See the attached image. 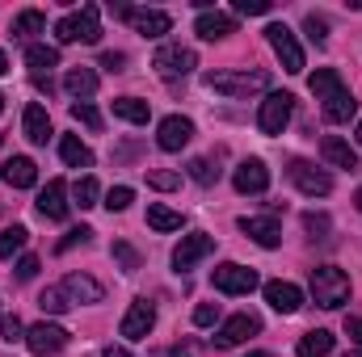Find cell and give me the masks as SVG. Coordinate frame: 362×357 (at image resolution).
I'll use <instances>...</instances> for the list:
<instances>
[{
	"instance_id": "obj_1",
	"label": "cell",
	"mask_w": 362,
	"mask_h": 357,
	"mask_svg": "<svg viewBox=\"0 0 362 357\" xmlns=\"http://www.w3.org/2000/svg\"><path fill=\"white\" fill-rule=\"evenodd\" d=\"M312 298L325 311H337L341 303H350V273L337 265H316L312 269Z\"/></svg>"
},
{
	"instance_id": "obj_2",
	"label": "cell",
	"mask_w": 362,
	"mask_h": 357,
	"mask_svg": "<svg viewBox=\"0 0 362 357\" xmlns=\"http://www.w3.org/2000/svg\"><path fill=\"white\" fill-rule=\"evenodd\" d=\"M206 89L223 92V97H253V92L270 89V72L262 68H240V72H206Z\"/></svg>"
},
{
	"instance_id": "obj_3",
	"label": "cell",
	"mask_w": 362,
	"mask_h": 357,
	"mask_svg": "<svg viewBox=\"0 0 362 357\" xmlns=\"http://www.w3.org/2000/svg\"><path fill=\"white\" fill-rule=\"evenodd\" d=\"M55 38H59V42H97V38H101L97 4H85L81 13L59 17V21H55Z\"/></svg>"
},
{
	"instance_id": "obj_4",
	"label": "cell",
	"mask_w": 362,
	"mask_h": 357,
	"mask_svg": "<svg viewBox=\"0 0 362 357\" xmlns=\"http://www.w3.org/2000/svg\"><path fill=\"white\" fill-rule=\"evenodd\" d=\"M152 68H156L160 80H177V76H189V72L198 68V55H194L189 47H181V42H165V47L152 55Z\"/></svg>"
},
{
	"instance_id": "obj_5",
	"label": "cell",
	"mask_w": 362,
	"mask_h": 357,
	"mask_svg": "<svg viewBox=\"0 0 362 357\" xmlns=\"http://www.w3.org/2000/svg\"><path fill=\"white\" fill-rule=\"evenodd\" d=\"M266 38H270L274 55L282 59V72H291V76H299V72H303V47H299V38H295V30H291V25H282V21H274L270 30H266Z\"/></svg>"
},
{
	"instance_id": "obj_6",
	"label": "cell",
	"mask_w": 362,
	"mask_h": 357,
	"mask_svg": "<svg viewBox=\"0 0 362 357\" xmlns=\"http://www.w3.org/2000/svg\"><path fill=\"white\" fill-rule=\"evenodd\" d=\"M68 341H72V332L68 328H59V324H34V328H25V349L34 357H55L68 349Z\"/></svg>"
},
{
	"instance_id": "obj_7",
	"label": "cell",
	"mask_w": 362,
	"mask_h": 357,
	"mask_svg": "<svg viewBox=\"0 0 362 357\" xmlns=\"http://www.w3.org/2000/svg\"><path fill=\"white\" fill-rule=\"evenodd\" d=\"M211 282H215L219 294H253V290H257V269H245V265H236V261H223V265H215Z\"/></svg>"
},
{
	"instance_id": "obj_8",
	"label": "cell",
	"mask_w": 362,
	"mask_h": 357,
	"mask_svg": "<svg viewBox=\"0 0 362 357\" xmlns=\"http://www.w3.org/2000/svg\"><path fill=\"white\" fill-rule=\"evenodd\" d=\"M291 109H295V97L291 92H266V101L257 109V126L266 135H282L286 122H291Z\"/></svg>"
},
{
	"instance_id": "obj_9",
	"label": "cell",
	"mask_w": 362,
	"mask_h": 357,
	"mask_svg": "<svg viewBox=\"0 0 362 357\" xmlns=\"http://www.w3.org/2000/svg\"><path fill=\"white\" fill-rule=\"evenodd\" d=\"M286 177L295 181V189H299V193H308V198H325V193H333V177H329L325 169L308 164V160H291Z\"/></svg>"
},
{
	"instance_id": "obj_10",
	"label": "cell",
	"mask_w": 362,
	"mask_h": 357,
	"mask_svg": "<svg viewBox=\"0 0 362 357\" xmlns=\"http://www.w3.org/2000/svg\"><path fill=\"white\" fill-rule=\"evenodd\" d=\"M215 253V236H206V231H194V236H185L177 248H173V269L185 273V269H194L202 257H211Z\"/></svg>"
},
{
	"instance_id": "obj_11",
	"label": "cell",
	"mask_w": 362,
	"mask_h": 357,
	"mask_svg": "<svg viewBox=\"0 0 362 357\" xmlns=\"http://www.w3.org/2000/svg\"><path fill=\"white\" fill-rule=\"evenodd\" d=\"M257 332H262V320L249 315V311H240V315L223 320V328L215 332V345H219V349H232V345H245V341L257 337Z\"/></svg>"
},
{
	"instance_id": "obj_12",
	"label": "cell",
	"mask_w": 362,
	"mask_h": 357,
	"mask_svg": "<svg viewBox=\"0 0 362 357\" xmlns=\"http://www.w3.org/2000/svg\"><path fill=\"white\" fill-rule=\"evenodd\" d=\"M240 231H245L253 244H262V248H278V244H282V223H278L274 214H245V219H240Z\"/></svg>"
},
{
	"instance_id": "obj_13",
	"label": "cell",
	"mask_w": 362,
	"mask_h": 357,
	"mask_svg": "<svg viewBox=\"0 0 362 357\" xmlns=\"http://www.w3.org/2000/svg\"><path fill=\"white\" fill-rule=\"evenodd\" d=\"M232 185H236V193H266L270 189V169H266V160H240L236 164V173H232Z\"/></svg>"
},
{
	"instance_id": "obj_14",
	"label": "cell",
	"mask_w": 362,
	"mask_h": 357,
	"mask_svg": "<svg viewBox=\"0 0 362 357\" xmlns=\"http://www.w3.org/2000/svg\"><path fill=\"white\" fill-rule=\"evenodd\" d=\"M152 324H156V307H152L148 298H135V303L127 307V315H122V337H127V341H144V337L152 332Z\"/></svg>"
},
{
	"instance_id": "obj_15",
	"label": "cell",
	"mask_w": 362,
	"mask_h": 357,
	"mask_svg": "<svg viewBox=\"0 0 362 357\" xmlns=\"http://www.w3.org/2000/svg\"><path fill=\"white\" fill-rule=\"evenodd\" d=\"M189 139H194V122L181 118V114H169V118L156 126V143H160V152H181Z\"/></svg>"
},
{
	"instance_id": "obj_16",
	"label": "cell",
	"mask_w": 362,
	"mask_h": 357,
	"mask_svg": "<svg viewBox=\"0 0 362 357\" xmlns=\"http://www.w3.org/2000/svg\"><path fill=\"white\" fill-rule=\"evenodd\" d=\"M127 21H131L144 38H160V34H169V30H173V17H169L165 8H131V13H127Z\"/></svg>"
},
{
	"instance_id": "obj_17",
	"label": "cell",
	"mask_w": 362,
	"mask_h": 357,
	"mask_svg": "<svg viewBox=\"0 0 362 357\" xmlns=\"http://www.w3.org/2000/svg\"><path fill=\"white\" fill-rule=\"evenodd\" d=\"M59 290L68 294V303H101L105 298V286L97 277H89V273H68Z\"/></svg>"
},
{
	"instance_id": "obj_18",
	"label": "cell",
	"mask_w": 362,
	"mask_h": 357,
	"mask_svg": "<svg viewBox=\"0 0 362 357\" xmlns=\"http://www.w3.org/2000/svg\"><path fill=\"white\" fill-rule=\"evenodd\" d=\"M266 303L278 315H295L303 307V290L295 282H266Z\"/></svg>"
},
{
	"instance_id": "obj_19",
	"label": "cell",
	"mask_w": 362,
	"mask_h": 357,
	"mask_svg": "<svg viewBox=\"0 0 362 357\" xmlns=\"http://www.w3.org/2000/svg\"><path fill=\"white\" fill-rule=\"evenodd\" d=\"M38 214L51 219V223L68 219V185L64 181H47V189L38 193Z\"/></svg>"
},
{
	"instance_id": "obj_20",
	"label": "cell",
	"mask_w": 362,
	"mask_h": 357,
	"mask_svg": "<svg viewBox=\"0 0 362 357\" xmlns=\"http://www.w3.org/2000/svg\"><path fill=\"white\" fill-rule=\"evenodd\" d=\"M194 34L206 38V42H219V38L236 34V17H232V13H202V17L194 21Z\"/></svg>"
},
{
	"instance_id": "obj_21",
	"label": "cell",
	"mask_w": 362,
	"mask_h": 357,
	"mask_svg": "<svg viewBox=\"0 0 362 357\" xmlns=\"http://www.w3.org/2000/svg\"><path fill=\"white\" fill-rule=\"evenodd\" d=\"M0 181H4V185H13V189H30V185L38 181V169H34V160H30V156H13V160H4Z\"/></svg>"
},
{
	"instance_id": "obj_22",
	"label": "cell",
	"mask_w": 362,
	"mask_h": 357,
	"mask_svg": "<svg viewBox=\"0 0 362 357\" xmlns=\"http://www.w3.org/2000/svg\"><path fill=\"white\" fill-rule=\"evenodd\" d=\"M21 126H25V139H30V143H47V139H51V118H47V109H42L38 101L25 105Z\"/></svg>"
},
{
	"instance_id": "obj_23",
	"label": "cell",
	"mask_w": 362,
	"mask_h": 357,
	"mask_svg": "<svg viewBox=\"0 0 362 357\" xmlns=\"http://www.w3.org/2000/svg\"><path fill=\"white\" fill-rule=\"evenodd\" d=\"M320 156H325L333 169H358V152H354L346 139H337V135H329V139L320 143Z\"/></svg>"
},
{
	"instance_id": "obj_24",
	"label": "cell",
	"mask_w": 362,
	"mask_h": 357,
	"mask_svg": "<svg viewBox=\"0 0 362 357\" xmlns=\"http://www.w3.org/2000/svg\"><path fill=\"white\" fill-rule=\"evenodd\" d=\"M97 72L93 68H68V76H64V89H68V97H76V101H89L93 92H97Z\"/></svg>"
},
{
	"instance_id": "obj_25",
	"label": "cell",
	"mask_w": 362,
	"mask_h": 357,
	"mask_svg": "<svg viewBox=\"0 0 362 357\" xmlns=\"http://www.w3.org/2000/svg\"><path fill=\"white\" fill-rule=\"evenodd\" d=\"M354 114H358V97H354L350 89L333 92V97L325 101V118H329V122H350Z\"/></svg>"
},
{
	"instance_id": "obj_26",
	"label": "cell",
	"mask_w": 362,
	"mask_h": 357,
	"mask_svg": "<svg viewBox=\"0 0 362 357\" xmlns=\"http://www.w3.org/2000/svg\"><path fill=\"white\" fill-rule=\"evenodd\" d=\"M25 63L34 68V76H42V72H51V68H59V47L30 42V47H25Z\"/></svg>"
},
{
	"instance_id": "obj_27",
	"label": "cell",
	"mask_w": 362,
	"mask_h": 357,
	"mask_svg": "<svg viewBox=\"0 0 362 357\" xmlns=\"http://www.w3.org/2000/svg\"><path fill=\"white\" fill-rule=\"evenodd\" d=\"M308 89H312V97H316V101H329L333 92H341L346 85H341L337 68H316V72H312V80H308Z\"/></svg>"
},
{
	"instance_id": "obj_28",
	"label": "cell",
	"mask_w": 362,
	"mask_h": 357,
	"mask_svg": "<svg viewBox=\"0 0 362 357\" xmlns=\"http://www.w3.org/2000/svg\"><path fill=\"white\" fill-rule=\"evenodd\" d=\"M333 332L329 328H312L308 337H299V357H329L333 353Z\"/></svg>"
},
{
	"instance_id": "obj_29",
	"label": "cell",
	"mask_w": 362,
	"mask_h": 357,
	"mask_svg": "<svg viewBox=\"0 0 362 357\" xmlns=\"http://www.w3.org/2000/svg\"><path fill=\"white\" fill-rule=\"evenodd\" d=\"M114 118L144 126V122L152 118V105H148V101H139V97H118V101H114Z\"/></svg>"
},
{
	"instance_id": "obj_30",
	"label": "cell",
	"mask_w": 362,
	"mask_h": 357,
	"mask_svg": "<svg viewBox=\"0 0 362 357\" xmlns=\"http://www.w3.org/2000/svg\"><path fill=\"white\" fill-rule=\"evenodd\" d=\"M59 156H64L68 169H89L93 164V152L76 139V135H64V139H59Z\"/></svg>"
},
{
	"instance_id": "obj_31",
	"label": "cell",
	"mask_w": 362,
	"mask_h": 357,
	"mask_svg": "<svg viewBox=\"0 0 362 357\" xmlns=\"http://www.w3.org/2000/svg\"><path fill=\"white\" fill-rule=\"evenodd\" d=\"M181 223H185L181 210H169V206H160V202L148 206V227H152V231H181Z\"/></svg>"
},
{
	"instance_id": "obj_32",
	"label": "cell",
	"mask_w": 362,
	"mask_h": 357,
	"mask_svg": "<svg viewBox=\"0 0 362 357\" xmlns=\"http://www.w3.org/2000/svg\"><path fill=\"white\" fill-rule=\"evenodd\" d=\"M47 30V13L42 8H21L17 17H13V34L17 38H34V34H42Z\"/></svg>"
},
{
	"instance_id": "obj_33",
	"label": "cell",
	"mask_w": 362,
	"mask_h": 357,
	"mask_svg": "<svg viewBox=\"0 0 362 357\" xmlns=\"http://www.w3.org/2000/svg\"><path fill=\"white\" fill-rule=\"evenodd\" d=\"M25 240H30V231H25L21 223L4 227V231H0V261H8L13 253H21V248H25Z\"/></svg>"
},
{
	"instance_id": "obj_34",
	"label": "cell",
	"mask_w": 362,
	"mask_h": 357,
	"mask_svg": "<svg viewBox=\"0 0 362 357\" xmlns=\"http://www.w3.org/2000/svg\"><path fill=\"white\" fill-rule=\"evenodd\" d=\"M72 198H76L81 210H89V206H97V198H101V185H97L93 177H81L76 185H72Z\"/></svg>"
},
{
	"instance_id": "obj_35",
	"label": "cell",
	"mask_w": 362,
	"mask_h": 357,
	"mask_svg": "<svg viewBox=\"0 0 362 357\" xmlns=\"http://www.w3.org/2000/svg\"><path fill=\"white\" fill-rule=\"evenodd\" d=\"M38 307H42V311H51V315H64L72 303H68V294L55 286V290H42V294H38Z\"/></svg>"
},
{
	"instance_id": "obj_36",
	"label": "cell",
	"mask_w": 362,
	"mask_h": 357,
	"mask_svg": "<svg viewBox=\"0 0 362 357\" xmlns=\"http://www.w3.org/2000/svg\"><path fill=\"white\" fill-rule=\"evenodd\" d=\"M189 177L198 181V185H215V181H219V169H215L206 156H198V160H189Z\"/></svg>"
},
{
	"instance_id": "obj_37",
	"label": "cell",
	"mask_w": 362,
	"mask_h": 357,
	"mask_svg": "<svg viewBox=\"0 0 362 357\" xmlns=\"http://www.w3.org/2000/svg\"><path fill=\"white\" fill-rule=\"evenodd\" d=\"M110 253H114V261L122 265V273H135V269H139V253H135L131 244H122V240H114V248H110Z\"/></svg>"
},
{
	"instance_id": "obj_38",
	"label": "cell",
	"mask_w": 362,
	"mask_h": 357,
	"mask_svg": "<svg viewBox=\"0 0 362 357\" xmlns=\"http://www.w3.org/2000/svg\"><path fill=\"white\" fill-rule=\"evenodd\" d=\"M135 202V189L131 185H114L110 193H105V210H127Z\"/></svg>"
},
{
	"instance_id": "obj_39",
	"label": "cell",
	"mask_w": 362,
	"mask_h": 357,
	"mask_svg": "<svg viewBox=\"0 0 362 357\" xmlns=\"http://www.w3.org/2000/svg\"><path fill=\"white\" fill-rule=\"evenodd\" d=\"M303 30H308V38H312L316 47H325V38H329V21H325V17L308 13V17H303Z\"/></svg>"
},
{
	"instance_id": "obj_40",
	"label": "cell",
	"mask_w": 362,
	"mask_h": 357,
	"mask_svg": "<svg viewBox=\"0 0 362 357\" xmlns=\"http://www.w3.org/2000/svg\"><path fill=\"white\" fill-rule=\"evenodd\" d=\"M0 337H4L8 345H17V341H25V324H21L17 315H0Z\"/></svg>"
},
{
	"instance_id": "obj_41",
	"label": "cell",
	"mask_w": 362,
	"mask_h": 357,
	"mask_svg": "<svg viewBox=\"0 0 362 357\" xmlns=\"http://www.w3.org/2000/svg\"><path fill=\"white\" fill-rule=\"evenodd\" d=\"M72 118H76V122H85L89 131H101V114L93 109L89 101H72Z\"/></svg>"
},
{
	"instance_id": "obj_42",
	"label": "cell",
	"mask_w": 362,
	"mask_h": 357,
	"mask_svg": "<svg viewBox=\"0 0 362 357\" xmlns=\"http://www.w3.org/2000/svg\"><path fill=\"white\" fill-rule=\"evenodd\" d=\"M148 185H152V189H177V185H181V173L156 169V173H148Z\"/></svg>"
},
{
	"instance_id": "obj_43",
	"label": "cell",
	"mask_w": 362,
	"mask_h": 357,
	"mask_svg": "<svg viewBox=\"0 0 362 357\" xmlns=\"http://www.w3.org/2000/svg\"><path fill=\"white\" fill-rule=\"evenodd\" d=\"M215 320H219V307H215V303H198V307H194V324H198V328H211Z\"/></svg>"
},
{
	"instance_id": "obj_44",
	"label": "cell",
	"mask_w": 362,
	"mask_h": 357,
	"mask_svg": "<svg viewBox=\"0 0 362 357\" xmlns=\"http://www.w3.org/2000/svg\"><path fill=\"white\" fill-rule=\"evenodd\" d=\"M89 236H93L89 227H72V231H68L55 248H59V253H68V248H76V244H89Z\"/></svg>"
},
{
	"instance_id": "obj_45",
	"label": "cell",
	"mask_w": 362,
	"mask_h": 357,
	"mask_svg": "<svg viewBox=\"0 0 362 357\" xmlns=\"http://www.w3.org/2000/svg\"><path fill=\"white\" fill-rule=\"evenodd\" d=\"M236 13H245V17H262V13H270V0H236Z\"/></svg>"
},
{
	"instance_id": "obj_46",
	"label": "cell",
	"mask_w": 362,
	"mask_h": 357,
	"mask_svg": "<svg viewBox=\"0 0 362 357\" xmlns=\"http://www.w3.org/2000/svg\"><path fill=\"white\" fill-rule=\"evenodd\" d=\"M303 227L312 231V240H320L329 231V214H303Z\"/></svg>"
},
{
	"instance_id": "obj_47",
	"label": "cell",
	"mask_w": 362,
	"mask_h": 357,
	"mask_svg": "<svg viewBox=\"0 0 362 357\" xmlns=\"http://www.w3.org/2000/svg\"><path fill=\"white\" fill-rule=\"evenodd\" d=\"M122 63H127L122 51H105V55H101V68H105V72H122Z\"/></svg>"
},
{
	"instance_id": "obj_48",
	"label": "cell",
	"mask_w": 362,
	"mask_h": 357,
	"mask_svg": "<svg viewBox=\"0 0 362 357\" xmlns=\"http://www.w3.org/2000/svg\"><path fill=\"white\" fill-rule=\"evenodd\" d=\"M34 273H38V257H21V261H17V277H21V282H30Z\"/></svg>"
},
{
	"instance_id": "obj_49",
	"label": "cell",
	"mask_w": 362,
	"mask_h": 357,
	"mask_svg": "<svg viewBox=\"0 0 362 357\" xmlns=\"http://www.w3.org/2000/svg\"><path fill=\"white\" fill-rule=\"evenodd\" d=\"M346 337H350L354 345H362V320L358 315H346Z\"/></svg>"
},
{
	"instance_id": "obj_50",
	"label": "cell",
	"mask_w": 362,
	"mask_h": 357,
	"mask_svg": "<svg viewBox=\"0 0 362 357\" xmlns=\"http://www.w3.org/2000/svg\"><path fill=\"white\" fill-rule=\"evenodd\" d=\"M101 357H131V353H127L122 345H110V349H105V353H101Z\"/></svg>"
},
{
	"instance_id": "obj_51",
	"label": "cell",
	"mask_w": 362,
	"mask_h": 357,
	"mask_svg": "<svg viewBox=\"0 0 362 357\" xmlns=\"http://www.w3.org/2000/svg\"><path fill=\"white\" fill-rule=\"evenodd\" d=\"M169 357H189V345H177V349H173Z\"/></svg>"
},
{
	"instance_id": "obj_52",
	"label": "cell",
	"mask_w": 362,
	"mask_h": 357,
	"mask_svg": "<svg viewBox=\"0 0 362 357\" xmlns=\"http://www.w3.org/2000/svg\"><path fill=\"white\" fill-rule=\"evenodd\" d=\"M4 72H8V59H4V51H0V76H4Z\"/></svg>"
},
{
	"instance_id": "obj_53",
	"label": "cell",
	"mask_w": 362,
	"mask_h": 357,
	"mask_svg": "<svg viewBox=\"0 0 362 357\" xmlns=\"http://www.w3.org/2000/svg\"><path fill=\"white\" fill-rule=\"evenodd\" d=\"M354 202H358V210H362V185H358V193H354Z\"/></svg>"
},
{
	"instance_id": "obj_54",
	"label": "cell",
	"mask_w": 362,
	"mask_h": 357,
	"mask_svg": "<svg viewBox=\"0 0 362 357\" xmlns=\"http://www.w3.org/2000/svg\"><path fill=\"white\" fill-rule=\"evenodd\" d=\"M249 357H274V353H249Z\"/></svg>"
},
{
	"instance_id": "obj_55",
	"label": "cell",
	"mask_w": 362,
	"mask_h": 357,
	"mask_svg": "<svg viewBox=\"0 0 362 357\" xmlns=\"http://www.w3.org/2000/svg\"><path fill=\"white\" fill-rule=\"evenodd\" d=\"M358 143H362V122H358Z\"/></svg>"
},
{
	"instance_id": "obj_56",
	"label": "cell",
	"mask_w": 362,
	"mask_h": 357,
	"mask_svg": "<svg viewBox=\"0 0 362 357\" xmlns=\"http://www.w3.org/2000/svg\"><path fill=\"white\" fill-rule=\"evenodd\" d=\"M0 114H4V97H0Z\"/></svg>"
},
{
	"instance_id": "obj_57",
	"label": "cell",
	"mask_w": 362,
	"mask_h": 357,
	"mask_svg": "<svg viewBox=\"0 0 362 357\" xmlns=\"http://www.w3.org/2000/svg\"><path fill=\"white\" fill-rule=\"evenodd\" d=\"M0 143H4V135H0Z\"/></svg>"
}]
</instances>
